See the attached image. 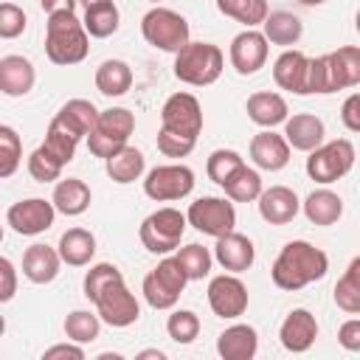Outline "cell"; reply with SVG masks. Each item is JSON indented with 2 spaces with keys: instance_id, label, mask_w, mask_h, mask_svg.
I'll list each match as a JSON object with an SVG mask.
<instances>
[{
  "instance_id": "cell-1",
  "label": "cell",
  "mask_w": 360,
  "mask_h": 360,
  "mask_svg": "<svg viewBox=\"0 0 360 360\" xmlns=\"http://www.w3.org/2000/svg\"><path fill=\"white\" fill-rule=\"evenodd\" d=\"M326 270H329V256L321 248H315L304 239H295L281 248V253L276 256V262L270 267V276H273L276 287L295 292V290L323 278Z\"/></svg>"
},
{
  "instance_id": "cell-2",
  "label": "cell",
  "mask_w": 360,
  "mask_h": 360,
  "mask_svg": "<svg viewBox=\"0 0 360 360\" xmlns=\"http://www.w3.org/2000/svg\"><path fill=\"white\" fill-rule=\"evenodd\" d=\"M90 51V34L73 11L48 14L45 53L53 65H79Z\"/></svg>"
},
{
  "instance_id": "cell-3",
  "label": "cell",
  "mask_w": 360,
  "mask_h": 360,
  "mask_svg": "<svg viewBox=\"0 0 360 360\" xmlns=\"http://www.w3.org/2000/svg\"><path fill=\"white\" fill-rule=\"evenodd\" d=\"M225 56L211 42H188L180 53H174V76L191 87L214 84L222 76Z\"/></svg>"
},
{
  "instance_id": "cell-4",
  "label": "cell",
  "mask_w": 360,
  "mask_h": 360,
  "mask_svg": "<svg viewBox=\"0 0 360 360\" xmlns=\"http://www.w3.org/2000/svg\"><path fill=\"white\" fill-rule=\"evenodd\" d=\"M141 34L152 48H160L166 53H180L191 39H188V22L183 14L155 6L152 11L143 14L141 20Z\"/></svg>"
},
{
  "instance_id": "cell-5",
  "label": "cell",
  "mask_w": 360,
  "mask_h": 360,
  "mask_svg": "<svg viewBox=\"0 0 360 360\" xmlns=\"http://www.w3.org/2000/svg\"><path fill=\"white\" fill-rule=\"evenodd\" d=\"M186 225H188V217L180 214L177 208H158L141 222L138 236H141V245L149 253L163 256V253H172L174 248H180Z\"/></svg>"
},
{
  "instance_id": "cell-6",
  "label": "cell",
  "mask_w": 360,
  "mask_h": 360,
  "mask_svg": "<svg viewBox=\"0 0 360 360\" xmlns=\"http://www.w3.org/2000/svg\"><path fill=\"white\" fill-rule=\"evenodd\" d=\"M135 129V115L124 107H110L98 115V124L96 129L87 135V149L96 155V158H112L118 149L127 146L129 135Z\"/></svg>"
},
{
  "instance_id": "cell-7",
  "label": "cell",
  "mask_w": 360,
  "mask_h": 360,
  "mask_svg": "<svg viewBox=\"0 0 360 360\" xmlns=\"http://www.w3.org/2000/svg\"><path fill=\"white\" fill-rule=\"evenodd\" d=\"M186 270L180 267V262L174 256L158 262V267L152 273H146L143 278V298L152 309H172L180 301V292L186 290Z\"/></svg>"
},
{
  "instance_id": "cell-8",
  "label": "cell",
  "mask_w": 360,
  "mask_h": 360,
  "mask_svg": "<svg viewBox=\"0 0 360 360\" xmlns=\"http://www.w3.org/2000/svg\"><path fill=\"white\" fill-rule=\"evenodd\" d=\"M352 166H354V146L346 138L321 143L307 158V174L321 186H329V183L340 180L343 174H349Z\"/></svg>"
},
{
  "instance_id": "cell-9",
  "label": "cell",
  "mask_w": 360,
  "mask_h": 360,
  "mask_svg": "<svg viewBox=\"0 0 360 360\" xmlns=\"http://www.w3.org/2000/svg\"><path fill=\"white\" fill-rule=\"evenodd\" d=\"M96 312L104 323L115 326V329H124V326H132L138 318H141V307H138V298L129 292V287L124 284V276L110 281L96 298Z\"/></svg>"
},
{
  "instance_id": "cell-10",
  "label": "cell",
  "mask_w": 360,
  "mask_h": 360,
  "mask_svg": "<svg viewBox=\"0 0 360 360\" xmlns=\"http://www.w3.org/2000/svg\"><path fill=\"white\" fill-rule=\"evenodd\" d=\"M188 217V225H194L200 233H208V236H225L236 228V208L231 202V197H200L188 205L186 211Z\"/></svg>"
},
{
  "instance_id": "cell-11",
  "label": "cell",
  "mask_w": 360,
  "mask_h": 360,
  "mask_svg": "<svg viewBox=\"0 0 360 360\" xmlns=\"http://www.w3.org/2000/svg\"><path fill=\"white\" fill-rule=\"evenodd\" d=\"M194 188V172L183 163L155 166L143 180V194L155 202H172L188 197Z\"/></svg>"
},
{
  "instance_id": "cell-12",
  "label": "cell",
  "mask_w": 360,
  "mask_h": 360,
  "mask_svg": "<svg viewBox=\"0 0 360 360\" xmlns=\"http://www.w3.org/2000/svg\"><path fill=\"white\" fill-rule=\"evenodd\" d=\"M160 127L186 138H197L202 132V107L191 93H172L160 110Z\"/></svg>"
},
{
  "instance_id": "cell-13",
  "label": "cell",
  "mask_w": 360,
  "mask_h": 360,
  "mask_svg": "<svg viewBox=\"0 0 360 360\" xmlns=\"http://www.w3.org/2000/svg\"><path fill=\"white\" fill-rule=\"evenodd\" d=\"M53 217H56V205L53 200H42V197H28V200H20L14 202L8 211H6V222L14 233L20 236H37L42 231H48L53 225Z\"/></svg>"
},
{
  "instance_id": "cell-14",
  "label": "cell",
  "mask_w": 360,
  "mask_h": 360,
  "mask_svg": "<svg viewBox=\"0 0 360 360\" xmlns=\"http://www.w3.org/2000/svg\"><path fill=\"white\" fill-rule=\"evenodd\" d=\"M208 307L217 318L233 321L248 309V287L236 276H228V273L214 276L208 284Z\"/></svg>"
},
{
  "instance_id": "cell-15",
  "label": "cell",
  "mask_w": 360,
  "mask_h": 360,
  "mask_svg": "<svg viewBox=\"0 0 360 360\" xmlns=\"http://www.w3.org/2000/svg\"><path fill=\"white\" fill-rule=\"evenodd\" d=\"M267 62V37L256 28H245L231 42V65L239 76H253Z\"/></svg>"
},
{
  "instance_id": "cell-16",
  "label": "cell",
  "mask_w": 360,
  "mask_h": 360,
  "mask_svg": "<svg viewBox=\"0 0 360 360\" xmlns=\"http://www.w3.org/2000/svg\"><path fill=\"white\" fill-rule=\"evenodd\" d=\"M307 76H309V56L304 51H284L273 62V79L281 90H290L295 96H309L307 90Z\"/></svg>"
},
{
  "instance_id": "cell-17",
  "label": "cell",
  "mask_w": 360,
  "mask_h": 360,
  "mask_svg": "<svg viewBox=\"0 0 360 360\" xmlns=\"http://www.w3.org/2000/svg\"><path fill=\"white\" fill-rule=\"evenodd\" d=\"M278 338H281V346L292 354H301L307 352L315 338H318V321L309 309H292L284 321H281V329H278Z\"/></svg>"
},
{
  "instance_id": "cell-18",
  "label": "cell",
  "mask_w": 360,
  "mask_h": 360,
  "mask_svg": "<svg viewBox=\"0 0 360 360\" xmlns=\"http://www.w3.org/2000/svg\"><path fill=\"white\" fill-rule=\"evenodd\" d=\"M250 160L264 172H278L290 163V143L284 135L264 129L250 141Z\"/></svg>"
},
{
  "instance_id": "cell-19",
  "label": "cell",
  "mask_w": 360,
  "mask_h": 360,
  "mask_svg": "<svg viewBox=\"0 0 360 360\" xmlns=\"http://www.w3.org/2000/svg\"><path fill=\"white\" fill-rule=\"evenodd\" d=\"M298 208H301V202H298L295 191L287 188V186H270V188H264L259 194V214L270 225H287V222H292L295 214H298Z\"/></svg>"
},
{
  "instance_id": "cell-20",
  "label": "cell",
  "mask_w": 360,
  "mask_h": 360,
  "mask_svg": "<svg viewBox=\"0 0 360 360\" xmlns=\"http://www.w3.org/2000/svg\"><path fill=\"white\" fill-rule=\"evenodd\" d=\"M214 259L222 264V270L228 273H245L253 259H256V250H253V242L236 231L225 233V236H217V245H214Z\"/></svg>"
},
{
  "instance_id": "cell-21",
  "label": "cell",
  "mask_w": 360,
  "mask_h": 360,
  "mask_svg": "<svg viewBox=\"0 0 360 360\" xmlns=\"http://www.w3.org/2000/svg\"><path fill=\"white\" fill-rule=\"evenodd\" d=\"M59 267H62L59 248L37 242V245L25 248V253H22V276L34 284H51L59 276Z\"/></svg>"
},
{
  "instance_id": "cell-22",
  "label": "cell",
  "mask_w": 360,
  "mask_h": 360,
  "mask_svg": "<svg viewBox=\"0 0 360 360\" xmlns=\"http://www.w3.org/2000/svg\"><path fill=\"white\" fill-rule=\"evenodd\" d=\"M98 110H96V104L93 101H87V98H70L68 104H62L59 107V112L51 118V121H56L59 127H65L73 138H87L93 129H96V124H98Z\"/></svg>"
},
{
  "instance_id": "cell-23",
  "label": "cell",
  "mask_w": 360,
  "mask_h": 360,
  "mask_svg": "<svg viewBox=\"0 0 360 360\" xmlns=\"http://www.w3.org/2000/svg\"><path fill=\"white\" fill-rule=\"evenodd\" d=\"M37 82V70L34 65L20 56V53H8L0 59V90L11 98L17 96H25Z\"/></svg>"
},
{
  "instance_id": "cell-24",
  "label": "cell",
  "mask_w": 360,
  "mask_h": 360,
  "mask_svg": "<svg viewBox=\"0 0 360 360\" xmlns=\"http://www.w3.org/2000/svg\"><path fill=\"white\" fill-rule=\"evenodd\" d=\"M284 138L298 152H312L323 143V121L309 112H295L284 121Z\"/></svg>"
},
{
  "instance_id": "cell-25",
  "label": "cell",
  "mask_w": 360,
  "mask_h": 360,
  "mask_svg": "<svg viewBox=\"0 0 360 360\" xmlns=\"http://www.w3.org/2000/svg\"><path fill=\"white\" fill-rule=\"evenodd\" d=\"M245 110H248V118H250L253 124L264 127V129H273V127H278V124H284V121L290 118V115H287L290 110H287L284 96H278V93H273V90L253 93V96L248 98Z\"/></svg>"
},
{
  "instance_id": "cell-26",
  "label": "cell",
  "mask_w": 360,
  "mask_h": 360,
  "mask_svg": "<svg viewBox=\"0 0 360 360\" xmlns=\"http://www.w3.org/2000/svg\"><path fill=\"white\" fill-rule=\"evenodd\" d=\"M259 349V335L248 323H233L217 338V352L222 360H250Z\"/></svg>"
},
{
  "instance_id": "cell-27",
  "label": "cell",
  "mask_w": 360,
  "mask_h": 360,
  "mask_svg": "<svg viewBox=\"0 0 360 360\" xmlns=\"http://www.w3.org/2000/svg\"><path fill=\"white\" fill-rule=\"evenodd\" d=\"M51 200H53V205H56L59 214L79 217V214H84L90 208V188L79 177H65V180H59L53 186V197Z\"/></svg>"
},
{
  "instance_id": "cell-28",
  "label": "cell",
  "mask_w": 360,
  "mask_h": 360,
  "mask_svg": "<svg viewBox=\"0 0 360 360\" xmlns=\"http://www.w3.org/2000/svg\"><path fill=\"white\" fill-rule=\"evenodd\" d=\"M96 253V236L87 228H70L59 236V256L70 267H84L90 264Z\"/></svg>"
},
{
  "instance_id": "cell-29",
  "label": "cell",
  "mask_w": 360,
  "mask_h": 360,
  "mask_svg": "<svg viewBox=\"0 0 360 360\" xmlns=\"http://www.w3.org/2000/svg\"><path fill=\"white\" fill-rule=\"evenodd\" d=\"M262 34L267 37V42L281 45V48H290V45H295L301 39L304 25H301V20L292 11H273L262 22Z\"/></svg>"
},
{
  "instance_id": "cell-30",
  "label": "cell",
  "mask_w": 360,
  "mask_h": 360,
  "mask_svg": "<svg viewBox=\"0 0 360 360\" xmlns=\"http://www.w3.org/2000/svg\"><path fill=\"white\" fill-rule=\"evenodd\" d=\"M304 214L312 225H335L343 217V200L329 188H318L304 200Z\"/></svg>"
},
{
  "instance_id": "cell-31",
  "label": "cell",
  "mask_w": 360,
  "mask_h": 360,
  "mask_svg": "<svg viewBox=\"0 0 360 360\" xmlns=\"http://www.w3.org/2000/svg\"><path fill=\"white\" fill-rule=\"evenodd\" d=\"M96 87L101 96H124L129 87H132V70L127 62L121 59H104L96 70Z\"/></svg>"
},
{
  "instance_id": "cell-32",
  "label": "cell",
  "mask_w": 360,
  "mask_h": 360,
  "mask_svg": "<svg viewBox=\"0 0 360 360\" xmlns=\"http://www.w3.org/2000/svg\"><path fill=\"white\" fill-rule=\"evenodd\" d=\"M104 166H107V174H110V180H115V183H121V186H127V183H135L141 174H143V166H146V160H143V152L141 149H135V146H124V149H118L112 158H107L104 160Z\"/></svg>"
},
{
  "instance_id": "cell-33",
  "label": "cell",
  "mask_w": 360,
  "mask_h": 360,
  "mask_svg": "<svg viewBox=\"0 0 360 360\" xmlns=\"http://www.w3.org/2000/svg\"><path fill=\"white\" fill-rule=\"evenodd\" d=\"M332 295H335L338 309H343L349 315H360V256H354L349 262V267L338 278Z\"/></svg>"
},
{
  "instance_id": "cell-34",
  "label": "cell",
  "mask_w": 360,
  "mask_h": 360,
  "mask_svg": "<svg viewBox=\"0 0 360 360\" xmlns=\"http://www.w3.org/2000/svg\"><path fill=\"white\" fill-rule=\"evenodd\" d=\"M222 188H225V197H231L233 202H253V200H259V194L264 191V188H262V174H259L256 169H250V166H239V169L222 183Z\"/></svg>"
},
{
  "instance_id": "cell-35",
  "label": "cell",
  "mask_w": 360,
  "mask_h": 360,
  "mask_svg": "<svg viewBox=\"0 0 360 360\" xmlns=\"http://www.w3.org/2000/svg\"><path fill=\"white\" fill-rule=\"evenodd\" d=\"M217 8H219L225 17L242 22V25H248V28L262 25V22L267 20V14H270L267 0H217Z\"/></svg>"
},
{
  "instance_id": "cell-36",
  "label": "cell",
  "mask_w": 360,
  "mask_h": 360,
  "mask_svg": "<svg viewBox=\"0 0 360 360\" xmlns=\"http://www.w3.org/2000/svg\"><path fill=\"white\" fill-rule=\"evenodd\" d=\"M332 56V68L338 76V87H354L360 84V48L354 45H343L338 51L329 53Z\"/></svg>"
},
{
  "instance_id": "cell-37",
  "label": "cell",
  "mask_w": 360,
  "mask_h": 360,
  "mask_svg": "<svg viewBox=\"0 0 360 360\" xmlns=\"http://www.w3.org/2000/svg\"><path fill=\"white\" fill-rule=\"evenodd\" d=\"M118 20H121L118 6H115V3H104V6L87 8L82 22H84V28H87V34H90V37L104 39V37H110V34H115V31H118Z\"/></svg>"
},
{
  "instance_id": "cell-38",
  "label": "cell",
  "mask_w": 360,
  "mask_h": 360,
  "mask_svg": "<svg viewBox=\"0 0 360 360\" xmlns=\"http://www.w3.org/2000/svg\"><path fill=\"white\" fill-rule=\"evenodd\" d=\"M98 329H101V318L98 312H87V309H73L68 318H65V335L68 340H76V343H93L98 338Z\"/></svg>"
},
{
  "instance_id": "cell-39",
  "label": "cell",
  "mask_w": 360,
  "mask_h": 360,
  "mask_svg": "<svg viewBox=\"0 0 360 360\" xmlns=\"http://www.w3.org/2000/svg\"><path fill=\"white\" fill-rule=\"evenodd\" d=\"M174 259H177V262H180V267L186 270L188 281H200V278H205V276L211 273V262H214L211 250H208V248H202V245H197V242H194V245L180 248Z\"/></svg>"
},
{
  "instance_id": "cell-40",
  "label": "cell",
  "mask_w": 360,
  "mask_h": 360,
  "mask_svg": "<svg viewBox=\"0 0 360 360\" xmlns=\"http://www.w3.org/2000/svg\"><path fill=\"white\" fill-rule=\"evenodd\" d=\"M76 143H79V138H73L65 127H59L56 121H51L48 124V132H45V141L39 143L45 152H51L59 163H70L73 160V155H76Z\"/></svg>"
},
{
  "instance_id": "cell-41",
  "label": "cell",
  "mask_w": 360,
  "mask_h": 360,
  "mask_svg": "<svg viewBox=\"0 0 360 360\" xmlns=\"http://www.w3.org/2000/svg\"><path fill=\"white\" fill-rule=\"evenodd\" d=\"M20 158H22L20 135L14 132V127L3 124V127H0V177H3V180L17 172Z\"/></svg>"
},
{
  "instance_id": "cell-42",
  "label": "cell",
  "mask_w": 360,
  "mask_h": 360,
  "mask_svg": "<svg viewBox=\"0 0 360 360\" xmlns=\"http://www.w3.org/2000/svg\"><path fill=\"white\" fill-rule=\"evenodd\" d=\"M239 166H245V160H242L239 152H233V149H214V152L208 155L205 172H208V177H211L217 186H222Z\"/></svg>"
},
{
  "instance_id": "cell-43",
  "label": "cell",
  "mask_w": 360,
  "mask_h": 360,
  "mask_svg": "<svg viewBox=\"0 0 360 360\" xmlns=\"http://www.w3.org/2000/svg\"><path fill=\"white\" fill-rule=\"evenodd\" d=\"M166 332L174 343H191L200 335V318L191 309H174L166 321Z\"/></svg>"
},
{
  "instance_id": "cell-44",
  "label": "cell",
  "mask_w": 360,
  "mask_h": 360,
  "mask_svg": "<svg viewBox=\"0 0 360 360\" xmlns=\"http://www.w3.org/2000/svg\"><path fill=\"white\" fill-rule=\"evenodd\" d=\"M62 169H65V163H59V160H56L51 152H45L42 146H37V149L31 152V158H28V174H31L37 183H53V180H59Z\"/></svg>"
},
{
  "instance_id": "cell-45",
  "label": "cell",
  "mask_w": 360,
  "mask_h": 360,
  "mask_svg": "<svg viewBox=\"0 0 360 360\" xmlns=\"http://www.w3.org/2000/svg\"><path fill=\"white\" fill-rule=\"evenodd\" d=\"M115 278H121V270L115 267V264H110V262H98V264H93L87 273H84V295L93 301L110 281H115Z\"/></svg>"
},
{
  "instance_id": "cell-46",
  "label": "cell",
  "mask_w": 360,
  "mask_h": 360,
  "mask_svg": "<svg viewBox=\"0 0 360 360\" xmlns=\"http://www.w3.org/2000/svg\"><path fill=\"white\" fill-rule=\"evenodd\" d=\"M197 146V138H186V135H177L172 129H158V149L166 155V158H186L191 155Z\"/></svg>"
},
{
  "instance_id": "cell-47",
  "label": "cell",
  "mask_w": 360,
  "mask_h": 360,
  "mask_svg": "<svg viewBox=\"0 0 360 360\" xmlns=\"http://www.w3.org/2000/svg\"><path fill=\"white\" fill-rule=\"evenodd\" d=\"M25 11L14 3H3L0 6V37L3 39H14L25 31Z\"/></svg>"
},
{
  "instance_id": "cell-48",
  "label": "cell",
  "mask_w": 360,
  "mask_h": 360,
  "mask_svg": "<svg viewBox=\"0 0 360 360\" xmlns=\"http://www.w3.org/2000/svg\"><path fill=\"white\" fill-rule=\"evenodd\" d=\"M338 343L346 352H360V318H349L338 329Z\"/></svg>"
},
{
  "instance_id": "cell-49",
  "label": "cell",
  "mask_w": 360,
  "mask_h": 360,
  "mask_svg": "<svg viewBox=\"0 0 360 360\" xmlns=\"http://www.w3.org/2000/svg\"><path fill=\"white\" fill-rule=\"evenodd\" d=\"M42 360H84V349L82 343L70 340V343H56L51 349L42 352Z\"/></svg>"
},
{
  "instance_id": "cell-50",
  "label": "cell",
  "mask_w": 360,
  "mask_h": 360,
  "mask_svg": "<svg viewBox=\"0 0 360 360\" xmlns=\"http://www.w3.org/2000/svg\"><path fill=\"white\" fill-rule=\"evenodd\" d=\"M0 278H3V287H0V301H11L14 292H17V270L11 264V259H0Z\"/></svg>"
},
{
  "instance_id": "cell-51",
  "label": "cell",
  "mask_w": 360,
  "mask_h": 360,
  "mask_svg": "<svg viewBox=\"0 0 360 360\" xmlns=\"http://www.w3.org/2000/svg\"><path fill=\"white\" fill-rule=\"evenodd\" d=\"M340 121L346 124V129L360 132V93H352L343 107H340Z\"/></svg>"
},
{
  "instance_id": "cell-52",
  "label": "cell",
  "mask_w": 360,
  "mask_h": 360,
  "mask_svg": "<svg viewBox=\"0 0 360 360\" xmlns=\"http://www.w3.org/2000/svg\"><path fill=\"white\" fill-rule=\"evenodd\" d=\"M79 0H39L45 14H56V11H73Z\"/></svg>"
},
{
  "instance_id": "cell-53",
  "label": "cell",
  "mask_w": 360,
  "mask_h": 360,
  "mask_svg": "<svg viewBox=\"0 0 360 360\" xmlns=\"http://www.w3.org/2000/svg\"><path fill=\"white\" fill-rule=\"evenodd\" d=\"M149 357H155V360H166V354L158 352V349H149V352H141V354H138V360H149Z\"/></svg>"
},
{
  "instance_id": "cell-54",
  "label": "cell",
  "mask_w": 360,
  "mask_h": 360,
  "mask_svg": "<svg viewBox=\"0 0 360 360\" xmlns=\"http://www.w3.org/2000/svg\"><path fill=\"white\" fill-rule=\"evenodd\" d=\"M82 6H84V11L87 8H96V6H104V3H112V0H79Z\"/></svg>"
},
{
  "instance_id": "cell-55",
  "label": "cell",
  "mask_w": 360,
  "mask_h": 360,
  "mask_svg": "<svg viewBox=\"0 0 360 360\" xmlns=\"http://www.w3.org/2000/svg\"><path fill=\"white\" fill-rule=\"evenodd\" d=\"M301 6H321V3H326V0H298Z\"/></svg>"
},
{
  "instance_id": "cell-56",
  "label": "cell",
  "mask_w": 360,
  "mask_h": 360,
  "mask_svg": "<svg viewBox=\"0 0 360 360\" xmlns=\"http://www.w3.org/2000/svg\"><path fill=\"white\" fill-rule=\"evenodd\" d=\"M354 28H357V34H360V11H357V17H354Z\"/></svg>"
},
{
  "instance_id": "cell-57",
  "label": "cell",
  "mask_w": 360,
  "mask_h": 360,
  "mask_svg": "<svg viewBox=\"0 0 360 360\" xmlns=\"http://www.w3.org/2000/svg\"><path fill=\"white\" fill-rule=\"evenodd\" d=\"M152 3H160V0H152Z\"/></svg>"
}]
</instances>
